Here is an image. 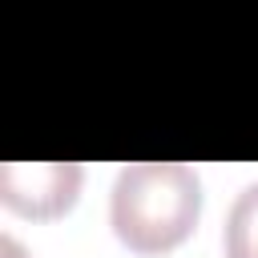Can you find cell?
I'll return each instance as SVG.
<instances>
[{
  "mask_svg": "<svg viewBox=\"0 0 258 258\" xmlns=\"http://www.w3.org/2000/svg\"><path fill=\"white\" fill-rule=\"evenodd\" d=\"M202 214V181L181 161H133L117 173L109 198L113 234L133 254L181 246Z\"/></svg>",
  "mask_w": 258,
  "mask_h": 258,
  "instance_id": "cell-1",
  "label": "cell"
},
{
  "mask_svg": "<svg viewBox=\"0 0 258 258\" xmlns=\"http://www.w3.org/2000/svg\"><path fill=\"white\" fill-rule=\"evenodd\" d=\"M77 161H4L0 165V198L8 210L24 218H56L73 210L81 194Z\"/></svg>",
  "mask_w": 258,
  "mask_h": 258,
  "instance_id": "cell-2",
  "label": "cell"
},
{
  "mask_svg": "<svg viewBox=\"0 0 258 258\" xmlns=\"http://www.w3.org/2000/svg\"><path fill=\"white\" fill-rule=\"evenodd\" d=\"M226 258H258V181H250L230 206Z\"/></svg>",
  "mask_w": 258,
  "mask_h": 258,
  "instance_id": "cell-3",
  "label": "cell"
},
{
  "mask_svg": "<svg viewBox=\"0 0 258 258\" xmlns=\"http://www.w3.org/2000/svg\"><path fill=\"white\" fill-rule=\"evenodd\" d=\"M0 258H28V254H24V246H20L12 234H4V238H0Z\"/></svg>",
  "mask_w": 258,
  "mask_h": 258,
  "instance_id": "cell-4",
  "label": "cell"
}]
</instances>
